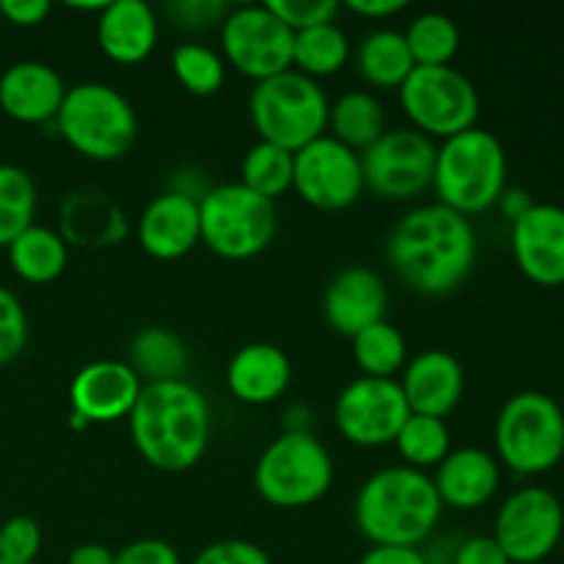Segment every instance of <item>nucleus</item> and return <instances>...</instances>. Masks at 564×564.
Returning a JSON list of instances; mask_svg holds the SVG:
<instances>
[{"mask_svg":"<svg viewBox=\"0 0 564 564\" xmlns=\"http://www.w3.org/2000/svg\"><path fill=\"white\" fill-rule=\"evenodd\" d=\"M386 257L413 292L441 297L455 292L477 262V231L466 215L424 204L402 215L389 231Z\"/></svg>","mask_w":564,"mask_h":564,"instance_id":"f257e3e1","label":"nucleus"},{"mask_svg":"<svg viewBox=\"0 0 564 564\" xmlns=\"http://www.w3.org/2000/svg\"><path fill=\"white\" fill-rule=\"evenodd\" d=\"M127 422L138 455L165 474L196 466L213 433L207 397L187 380L143 383Z\"/></svg>","mask_w":564,"mask_h":564,"instance_id":"f03ea898","label":"nucleus"},{"mask_svg":"<svg viewBox=\"0 0 564 564\" xmlns=\"http://www.w3.org/2000/svg\"><path fill=\"white\" fill-rule=\"evenodd\" d=\"M433 477L411 466L380 468L356 496V527L372 545L419 549L441 521Z\"/></svg>","mask_w":564,"mask_h":564,"instance_id":"7ed1b4c3","label":"nucleus"},{"mask_svg":"<svg viewBox=\"0 0 564 564\" xmlns=\"http://www.w3.org/2000/svg\"><path fill=\"white\" fill-rule=\"evenodd\" d=\"M433 187L438 204L466 218L496 207L507 191V152L499 138L471 127L441 143Z\"/></svg>","mask_w":564,"mask_h":564,"instance_id":"20e7f679","label":"nucleus"},{"mask_svg":"<svg viewBox=\"0 0 564 564\" xmlns=\"http://www.w3.org/2000/svg\"><path fill=\"white\" fill-rule=\"evenodd\" d=\"M55 127L77 154L97 163L121 160L138 138V116L130 99L119 88L94 80L66 88Z\"/></svg>","mask_w":564,"mask_h":564,"instance_id":"39448f33","label":"nucleus"},{"mask_svg":"<svg viewBox=\"0 0 564 564\" xmlns=\"http://www.w3.org/2000/svg\"><path fill=\"white\" fill-rule=\"evenodd\" d=\"M248 113L257 127L259 141L295 154L325 135L330 102L317 80L290 69L257 83L248 99Z\"/></svg>","mask_w":564,"mask_h":564,"instance_id":"423d86ee","label":"nucleus"},{"mask_svg":"<svg viewBox=\"0 0 564 564\" xmlns=\"http://www.w3.org/2000/svg\"><path fill=\"white\" fill-rule=\"evenodd\" d=\"M494 441L499 460L516 474L551 471L564 457V411L543 391H518L499 411Z\"/></svg>","mask_w":564,"mask_h":564,"instance_id":"0eeeda50","label":"nucleus"},{"mask_svg":"<svg viewBox=\"0 0 564 564\" xmlns=\"http://www.w3.org/2000/svg\"><path fill=\"white\" fill-rule=\"evenodd\" d=\"M202 242L220 259H253L279 231L275 202L257 196L242 182L215 185L198 202Z\"/></svg>","mask_w":564,"mask_h":564,"instance_id":"6e6552de","label":"nucleus"},{"mask_svg":"<svg viewBox=\"0 0 564 564\" xmlns=\"http://www.w3.org/2000/svg\"><path fill=\"white\" fill-rule=\"evenodd\" d=\"M334 485V460L314 433H281L259 455L253 468V488L268 505L281 510H301L323 499Z\"/></svg>","mask_w":564,"mask_h":564,"instance_id":"1a4fd4ad","label":"nucleus"},{"mask_svg":"<svg viewBox=\"0 0 564 564\" xmlns=\"http://www.w3.org/2000/svg\"><path fill=\"white\" fill-rule=\"evenodd\" d=\"M400 105L413 130L441 141L471 130L479 119V91L455 66H416L400 86Z\"/></svg>","mask_w":564,"mask_h":564,"instance_id":"9d476101","label":"nucleus"},{"mask_svg":"<svg viewBox=\"0 0 564 564\" xmlns=\"http://www.w3.org/2000/svg\"><path fill=\"white\" fill-rule=\"evenodd\" d=\"M438 147L413 127L386 130L361 152L364 187L383 202H408L433 187Z\"/></svg>","mask_w":564,"mask_h":564,"instance_id":"9b49d317","label":"nucleus"},{"mask_svg":"<svg viewBox=\"0 0 564 564\" xmlns=\"http://www.w3.org/2000/svg\"><path fill=\"white\" fill-rule=\"evenodd\" d=\"M220 44L224 61L257 83L292 69L295 33L268 9V3L229 9L220 22Z\"/></svg>","mask_w":564,"mask_h":564,"instance_id":"f8f14e48","label":"nucleus"},{"mask_svg":"<svg viewBox=\"0 0 564 564\" xmlns=\"http://www.w3.org/2000/svg\"><path fill=\"white\" fill-rule=\"evenodd\" d=\"M564 532L562 501L545 488H521L501 505L494 540L510 564H540L560 545Z\"/></svg>","mask_w":564,"mask_h":564,"instance_id":"ddd939ff","label":"nucleus"},{"mask_svg":"<svg viewBox=\"0 0 564 564\" xmlns=\"http://www.w3.org/2000/svg\"><path fill=\"white\" fill-rule=\"evenodd\" d=\"M411 416L402 386L394 378H358L341 389L334 405V422L350 444L364 449L394 444Z\"/></svg>","mask_w":564,"mask_h":564,"instance_id":"4468645a","label":"nucleus"},{"mask_svg":"<svg viewBox=\"0 0 564 564\" xmlns=\"http://www.w3.org/2000/svg\"><path fill=\"white\" fill-rule=\"evenodd\" d=\"M292 187L314 209L339 213V209L352 207L367 191L361 154L336 141L334 135L317 138L301 152H295Z\"/></svg>","mask_w":564,"mask_h":564,"instance_id":"2eb2a0df","label":"nucleus"},{"mask_svg":"<svg viewBox=\"0 0 564 564\" xmlns=\"http://www.w3.org/2000/svg\"><path fill=\"white\" fill-rule=\"evenodd\" d=\"M143 380L127 361H91L75 375L69 386L72 413L88 424H110L127 419L135 408Z\"/></svg>","mask_w":564,"mask_h":564,"instance_id":"dca6fc26","label":"nucleus"},{"mask_svg":"<svg viewBox=\"0 0 564 564\" xmlns=\"http://www.w3.org/2000/svg\"><path fill=\"white\" fill-rule=\"evenodd\" d=\"M512 257L529 281L540 286L564 284V209L532 204L512 224Z\"/></svg>","mask_w":564,"mask_h":564,"instance_id":"f3484780","label":"nucleus"},{"mask_svg":"<svg viewBox=\"0 0 564 564\" xmlns=\"http://www.w3.org/2000/svg\"><path fill=\"white\" fill-rule=\"evenodd\" d=\"M389 286L375 270L347 268L330 279L323 295V317L339 336H356L386 319Z\"/></svg>","mask_w":564,"mask_h":564,"instance_id":"a211bd4d","label":"nucleus"},{"mask_svg":"<svg viewBox=\"0 0 564 564\" xmlns=\"http://www.w3.org/2000/svg\"><path fill=\"white\" fill-rule=\"evenodd\" d=\"M135 235L138 246L160 262H174V259L187 257L202 242L198 204L163 191L143 207Z\"/></svg>","mask_w":564,"mask_h":564,"instance_id":"6ab92c4d","label":"nucleus"},{"mask_svg":"<svg viewBox=\"0 0 564 564\" xmlns=\"http://www.w3.org/2000/svg\"><path fill=\"white\" fill-rule=\"evenodd\" d=\"M66 83L44 61H17L0 75V110L20 124H47L58 116Z\"/></svg>","mask_w":564,"mask_h":564,"instance_id":"aec40b11","label":"nucleus"},{"mask_svg":"<svg viewBox=\"0 0 564 564\" xmlns=\"http://www.w3.org/2000/svg\"><path fill=\"white\" fill-rule=\"evenodd\" d=\"M411 413L446 419L463 400V364L446 350H424L405 367L400 380Z\"/></svg>","mask_w":564,"mask_h":564,"instance_id":"412c9836","label":"nucleus"},{"mask_svg":"<svg viewBox=\"0 0 564 564\" xmlns=\"http://www.w3.org/2000/svg\"><path fill=\"white\" fill-rule=\"evenodd\" d=\"M158 14L143 0H113L99 11L97 42L113 64H141L158 47Z\"/></svg>","mask_w":564,"mask_h":564,"instance_id":"4be33fe9","label":"nucleus"},{"mask_svg":"<svg viewBox=\"0 0 564 564\" xmlns=\"http://www.w3.org/2000/svg\"><path fill=\"white\" fill-rule=\"evenodd\" d=\"M501 482V468L490 452L466 446L446 455L435 471V490L444 507L452 510H479L496 496Z\"/></svg>","mask_w":564,"mask_h":564,"instance_id":"5701e85b","label":"nucleus"},{"mask_svg":"<svg viewBox=\"0 0 564 564\" xmlns=\"http://www.w3.org/2000/svg\"><path fill=\"white\" fill-rule=\"evenodd\" d=\"M292 380V364L281 347L253 341L240 347L226 367V386L231 397L246 405H270L286 391Z\"/></svg>","mask_w":564,"mask_h":564,"instance_id":"b1692460","label":"nucleus"},{"mask_svg":"<svg viewBox=\"0 0 564 564\" xmlns=\"http://www.w3.org/2000/svg\"><path fill=\"white\" fill-rule=\"evenodd\" d=\"M127 235L121 209L102 193L80 191L66 196L61 207V237L75 246H116Z\"/></svg>","mask_w":564,"mask_h":564,"instance_id":"393cba45","label":"nucleus"},{"mask_svg":"<svg viewBox=\"0 0 564 564\" xmlns=\"http://www.w3.org/2000/svg\"><path fill=\"white\" fill-rule=\"evenodd\" d=\"M6 251H9L11 270L28 284H50L61 279L69 264V246L61 231L50 226H28Z\"/></svg>","mask_w":564,"mask_h":564,"instance_id":"a878e982","label":"nucleus"},{"mask_svg":"<svg viewBox=\"0 0 564 564\" xmlns=\"http://www.w3.org/2000/svg\"><path fill=\"white\" fill-rule=\"evenodd\" d=\"M187 347L180 336L163 325H149L138 330L130 341V367L143 383H169L185 380Z\"/></svg>","mask_w":564,"mask_h":564,"instance_id":"bb28decb","label":"nucleus"},{"mask_svg":"<svg viewBox=\"0 0 564 564\" xmlns=\"http://www.w3.org/2000/svg\"><path fill=\"white\" fill-rule=\"evenodd\" d=\"M358 75L375 88H397L400 91L402 83L408 80L416 64L408 50L405 33L391 31V28H380L364 36L356 53Z\"/></svg>","mask_w":564,"mask_h":564,"instance_id":"cd10ccee","label":"nucleus"},{"mask_svg":"<svg viewBox=\"0 0 564 564\" xmlns=\"http://www.w3.org/2000/svg\"><path fill=\"white\" fill-rule=\"evenodd\" d=\"M328 127L334 138L361 154L386 132V110L369 91H347L330 105Z\"/></svg>","mask_w":564,"mask_h":564,"instance_id":"c85d7f7f","label":"nucleus"},{"mask_svg":"<svg viewBox=\"0 0 564 564\" xmlns=\"http://www.w3.org/2000/svg\"><path fill=\"white\" fill-rule=\"evenodd\" d=\"M350 61V39L336 22L306 28L295 33L292 69L306 77H328L341 72Z\"/></svg>","mask_w":564,"mask_h":564,"instance_id":"c756f323","label":"nucleus"},{"mask_svg":"<svg viewBox=\"0 0 564 564\" xmlns=\"http://www.w3.org/2000/svg\"><path fill=\"white\" fill-rule=\"evenodd\" d=\"M36 182L25 169L0 163V248H9L36 218Z\"/></svg>","mask_w":564,"mask_h":564,"instance_id":"7c9ffc66","label":"nucleus"},{"mask_svg":"<svg viewBox=\"0 0 564 564\" xmlns=\"http://www.w3.org/2000/svg\"><path fill=\"white\" fill-rule=\"evenodd\" d=\"M352 358L364 378H391L405 367L408 345L400 328L386 319L352 336Z\"/></svg>","mask_w":564,"mask_h":564,"instance_id":"2f4dec72","label":"nucleus"},{"mask_svg":"<svg viewBox=\"0 0 564 564\" xmlns=\"http://www.w3.org/2000/svg\"><path fill=\"white\" fill-rule=\"evenodd\" d=\"M405 42L416 66H452L460 50V31L449 14L424 11L408 25Z\"/></svg>","mask_w":564,"mask_h":564,"instance_id":"473e14b6","label":"nucleus"},{"mask_svg":"<svg viewBox=\"0 0 564 564\" xmlns=\"http://www.w3.org/2000/svg\"><path fill=\"white\" fill-rule=\"evenodd\" d=\"M394 444L405 466L424 471V468L433 466L438 468L446 460V455L452 452V435L444 419L411 413L397 433Z\"/></svg>","mask_w":564,"mask_h":564,"instance_id":"72a5a7b5","label":"nucleus"},{"mask_svg":"<svg viewBox=\"0 0 564 564\" xmlns=\"http://www.w3.org/2000/svg\"><path fill=\"white\" fill-rule=\"evenodd\" d=\"M242 185L257 196L275 202L292 191V176H295V154L286 149L273 147L268 141H259L248 149L242 158Z\"/></svg>","mask_w":564,"mask_h":564,"instance_id":"f704fd0d","label":"nucleus"},{"mask_svg":"<svg viewBox=\"0 0 564 564\" xmlns=\"http://www.w3.org/2000/svg\"><path fill=\"white\" fill-rule=\"evenodd\" d=\"M171 69L180 86L193 97H213L226 80L224 55L207 44L185 42L171 53Z\"/></svg>","mask_w":564,"mask_h":564,"instance_id":"c9c22d12","label":"nucleus"},{"mask_svg":"<svg viewBox=\"0 0 564 564\" xmlns=\"http://www.w3.org/2000/svg\"><path fill=\"white\" fill-rule=\"evenodd\" d=\"M42 551V529L33 518L14 516L0 527V562L36 564Z\"/></svg>","mask_w":564,"mask_h":564,"instance_id":"e433bc0d","label":"nucleus"},{"mask_svg":"<svg viewBox=\"0 0 564 564\" xmlns=\"http://www.w3.org/2000/svg\"><path fill=\"white\" fill-rule=\"evenodd\" d=\"M28 345V314L11 290L0 286V367L17 361Z\"/></svg>","mask_w":564,"mask_h":564,"instance_id":"4c0bfd02","label":"nucleus"},{"mask_svg":"<svg viewBox=\"0 0 564 564\" xmlns=\"http://www.w3.org/2000/svg\"><path fill=\"white\" fill-rule=\"evenodd\" d=\"M268 9L290 28L292 33H301L306 28L336 22L341 6L336 0H270Z\"/></svg>","mask_w":564,"mask_h":564,"instance_id":"58836bf2","label":"nucleus"},{"mask_svg":"<svg viewBox=\"0 0 564 564\" xmlns=\"http://www.w3.org/2000/svg\"><path fill=\"white\" fill-rule=\"evenodd\" d=\"M193 564H273L264 549L248 540H218L198 551Z\"/></svg>","mask_w":564,"mask_h":564,"instance_id":"ea45409f","label":"nucleus"},{"mask_svg":"<svg viewBox=\"0 0 564 564\" xmlns=\"http://www.w3.org/2000/svg\"><path fill=\"white\" fill-rule=\"evenodd\" d=\"M169 11L182 28L204 31V28L224 22V17L229 14V6L224 0H182V3H171Z\"/></svg>","mask_w":564,"mask_h":564,"instance_id":"a19ab883","label":"nucleus"},{"mask_svg":"<svg viewBox=\"0 0 564 564\" xmlns=\"http://www.w3.org/2000/svg\"><path fill=\"white\" fill-rule=\"evenodd\" d=\"M113 564H182V560L174 545L165 540L143 538L116 551Z\"/></svg>","mask_w":564,"mask_h":564,"instance_id":"79ce46f5","label":"nucleus"},{"mask_svg":"<svg viewBox=\"0 0 564 564\" xmlns=\"http://www.w3.org/2000/svg\"><path fill=\"white\" fill-rule=\"evenodd\" d=\"M452 564H510V560L499 549L494 534H479V538H468L457 543Z\"/></svg>","mask_w":564,"mask_h":564,"instance_id":"37998d69","label":"nucleus"},{"mask_svg":"<svg viewBox=\"0 0 564 564\" xmlns=\"http://www.w3.org/2000/svg\"><path fill=\"white\" fill-rule=\"evenodd\" d=\"M213 182H209L207 171H202L198 165H182L174 174L169 176V187L165 191L176 193V196H185L191 202H202L209 191H213Z\"/></svg>","mask_w":564,"mask_h":564,"instance_id":"c03bdc74","label":"nucleus"},{"mask_svg":"<svg viewBox=\"0 0 564 564\" xmlns=\"http://www.w3.org/2000/svg\"><path fill=\"white\" fill-rule=\"evenodd\" d=\"M50 14L47 0H0V17L17 28L42 25Z\"/></svg>","mask_w":564,"mask_h":564,"instance_id":"a18cd8bd","label":"nucleus"},{"mask_svg":"<svg viewBox=\"0 0 564 564\" xmlns=\"http://www.w3.org/2000/svg\"><path fill=\"white\" fill-rule=\"evenodd\" d=\"M358 564H427L424 551L405 545H372Z\"/></svg>","mask_w":564,"mask_h":564,"instance_id":"49530a36","label":"nucleus"},{"mask_svg":"<svg viewBox=\"0 0 564 564\" xmlns=\"http://www.w3.org/2000/svg\"><path fill=\"white\" fill-rule=\"evenodd\" d=\"M405 9V0H347V11L367 17V20H386V17H394Z\"/></svg>","mask_w":564,"mask_h":564,"instance_id":"de8ad7c7","label":"nucleus"},{"mask_svg":"<svg viewBox=\"0 0 564 564\" xmlns=\"http://www.w3.org/2000/svg\"><path fill=\"white\" fill-rule=\"evenodd\" d=\"M532 204H534L532 196H529L527 191H521V187H507L499 198L501 213L507 215V220H510V224H516L523 213H529V209H532Z\"/></svg>","mask_w":564,"mask_h":564,"instance_id":"09e8293b","label":"nucleus"},{"mask_svg":"<svg viewBox=\"0 0 564 564\" xmlns=\"http://www.w3.org/2000/svg\"><path fill=\"white\" fill-rule=\"evenodd\" d=\"M113 551L99 543H83L69 554L66 564H113Z\"/></svg>","mask_w":564,"mask_h":564,"instance_id":"8fccbe9b","label":"nucleus"},{"mask_svg":"<svg viewBox=\"0 0 564 564\" xmlns=\"http://www.w3.org/2000/svg\"><path fill=\"white\" fill-rule=\"evenodd\" d=\"M314 427V411L308 405H290L284 411V433L306 435Z\"/></svg>","mask_w":564,"mask_h":564,"instance_id":"3c124183","label":"nucleus"},{"mask_svg":"<svg viewBox=\"0 0 564 564\" xmlns=\"http://www.w3.org/2000/svg\"><path fill=\"white\" fill-rule=\"evenodd\" d=\"M72 427L80 430V427H88V422L83 416H77V413H72Z\"/></svg>","mask_w":564,"mask_h":564,"instance_id":"603ef678","label":"nucleus"},{"mask_svg":"<svg viewBox=\"0 0 564 564\" xmlns=\"http://www.w3.org/2000/svg\"><path fill=\"white\" fill-rule=\"evenodd\" d=\"M0 564H11V562H0Z\"/></svg>","mask_w":564,"mask_h":564,"instance_id":"864d4df0","label":"nucleus"}]
</instances>
